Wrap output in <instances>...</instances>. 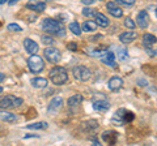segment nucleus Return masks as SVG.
I'll list each match as a JSON object with an SVG mask.
<instances>
[{
  "mask_svg": "<svg viewBox=\"0 0 157 146\" xmlns=\"http://www.w3.org/2000/svg\"><path fill=\"white\" fill-rule=\"evenodd\" d=\"M42 29L48 34H54L58 37H63L66 33V29L63 26V24L54 18H45L42 22Z\"/></svg>",
  "mask_w": 157,
  "mask_h": 146,
  "instance_id": "nucleus-1",
  "label": "nucleus"
},
{
  "mask_svg": "<svg viewBox=\"0 0 157 146\" xmlns=\"http://www.w3.org/2000/svg\"><path fill=\"white\" fill-rule=\"evenodd\" d=\"M48 77L54 85H64L68 81V73L63 67H54L48 73Z\"/></svg>",
  "mask_w": 157,
  "mask_h": 146,
  "instance_id": "nucleus-2",
  "label": "nucleus"
},
{
  "mask_svg": "<svg viewBox=\"0 0 157 146\" xmlns=\"http://www.w3.org/2000/svg\"><path fill=\"white\" fill-rule=\"evenodd\" d=\"M22 103H24V100L21 98H17L14 95H7L0 99V108H4V110L16 108V107H20Z\"/></svg>",
  "mask_w": 157,
  "mask_h": 146,
  "instance_id": "nucleus-3",
  "label": "nucleus"
},
{
  "mask_svg": "<svg viewBox=\"0 0 157 146\" xmlns=\"http://www.w3.org/2000/svg\"><path fill=\"white\" fill-rule=\"evenodd\" d=\"M28 67L30 72L33 73H41L45 68V63H43V59L39 55H32L28 59Z\"/></svg>",
  "mask_w": 157,
  "mask_h": 146,
  "instance_id": "nucleus-4",
  "label": "nucleus"
},
{
  "mask_svg": "<svg viewBox=\"0 0 157 146\" xmlns=\"http://www.w3.org/2000/svg\"><path fill=\"white\" fill-rule=\"evenodd\" d=\"M72 73L75 76L76 80H80V81H88L92 77V72L89 68H86L84 65H76L73 67Z\"/></svg>",
  "mask_w": 157,
  "mask_h": 146,
  "instance_id": "nucleus-5",
  "label": "nucleus"
},
{
  "mask_svg": "<svg viewBox=\"0 0 157 146\" xmlns=\"http://www.w3.org/2000/svg\"><path fill=\"white\" fill-rule=\"evenodd\" d=\"M43 53H45V57L47 59V61L52 63V64H56V63H59V61H60V59H62V52L59 51L58 48H55V47H47V48H45Z\"/></svg>",
  "mask_w": 157,
  "mask_h": 146,
  "instance_id": "nucleus-6",
  "label": "nucleus"
},
{
  "mask_svg": "<svg viewBox=\"0 0 157 146\" xmlns=\"http://www.w3.org/2000/svg\"><path fill=\"white\" fill-rule=\"evenodd\" d=\"M136 25L139 26L140 29H147L149 26V22H151V18H149V14L147 13V11H140L136 16Z\"/></svg>",
  "mask_w": 157,
  "mask_h": 146,
  "instance_id": "nucleus-7",
  "label": "nucleus"
},
{
  "mask_svg": "<svg viewBox=\"0 0 157 146\" xmlns=\"http://www.w3.org/2000/svg\"><path fill=\"white\" fill-rule=\"evenodd\" d=\"M134 118H135V115L132 112H130V111L124 110V108L118 110L114 114V119H119L122 123H130V121L134 120Z\"/></svg>",
  "mask_w": 157,
  "mask_h": 146,
  "instance_id": "nucleus-8",
  "label": "nucleus"
},
{
  "mask_svg": "<svg viewBox=\"0 0 157 146\" xmlns=\"http://www.w3.org/2000/svg\"><path fill=\"white\" fill-rule=\"evenodd\" d=\"M106 8H107V11L110 12V14H111L113 17L121 18L122 16H123V11H122V8L118 5L115 2H109V3L106 4Z\"/></svg>",
  "mask_w": 157,
  "mask_h": 146,
  "instance_id": "nucleus-9",
  "label": "nucleus"
},
{
  "mask_svg": "<svg viewBox=\"0 0 157 146\" xmlns=\"http://www.w3.org/2000/svg\"><path fill=\"white\" fill-rule=\"evenodd\" d=\"M93 108L96 111H100V112H105L110 108V103L109 100L105 99V98H101V99H94L93 100Z\"/></svg>",
  "mask_w": 157,
  "mask_h": 146,
  "instance_id": "nucleus-10",
  "label": "nucleus"
},
{
  "mask_svg": "<svg viewBox=\"0 0 157 146\" xmlns=\"http://www.w3.org/2000/svg\"><path fill=\"white\" fill-rule=\"evenodd\" d=\"M24 47H25V50L28 53H30V56L32 55H37V52H38V45H37V42H34L33 39H30V38H25L24 39Z\"/></svg>",
  "mask_w": 157,
  "mask_h": 146,
  "instance_id": "nucleus-11",
  "label": "nucleus"
},
{
  "mask_svg": "<svg viewBox=\"0 0 157 146\" xmlns=\"http://www.w3.org/2000/svg\"><path fill=\"white\" fill-rule=\"evenodd\" d=\"M63 106V98L62 97H54L50 100V103L47 106V111L48 112H56L60 110V107Z\"/></svg>",
  "mask_w": 157,
  "mask_h": 146,
  "instance_id": "nucleus-12",
  "label": "nucleus"
},
{
  "mask_svg": "<svg viewBox=\"0 0 157 146\" xmlns=\"http://www.w3.org/2000/svg\"><path fill=\"white\" fill-rule=\"evenodd\" d=\"M136 38H137V33L135 30H128V31H124V33L121 34V35H119V41L122 43H124V45H128V43L134 42Z\"/></svg>",
  "mask_w": 157,
  "mask_h": 146,
  "instance_id": "nucleus-13",
  "label": "nucleus"
},
{
  "mask_svg": "<svg viewBox=\"0 0 157 146\" xmlns=\"http://www.w3.org/2000/svg\"><path fill=\"white\" fill-rule=\"evenodd\" d=\"M107 86H109V89L111 91H118V90L122 89V86H123V80H122L121 77H118V76H114V77H111V78L109 80Z\"/></svg>",
  "mask_w": 157,
  "mask_h": 146,
  "instance_id": "nucleus-14",
  "label": "nucleus"
},
{
  "mask_svg": "<svg viewBox=\"0 0 157 146\" xmlns=\"http://www.w3.org/2000/svg\"><path fill=\"white\" fill-rule=\"evenodd\" d=\"M101 61L109 67H114V68L117 67L115 55H114V52H111V51H105V53L101 56Z\"/></svg>",
  "mask_w": 157,
  "mask_h": 146,
  "instance_id": "nucleus-15",
  "label": "nucleus"
},
{
  "mask_svg": "<svg viewBox=\"0 0 157 146\" xmlns=\"http://www.w3.org/2000/svg\"><path fill=\"white\" fill-rule=\"evenodd\" d=\"M26 8L30 9L33 12H37V13H41L46 9V3L45 2H34V3H28L26 4Z\"/></svg>",
  "mask_w": 157,
  "mask_h": 146,
  "instance_id": "nucleus-16",
  "label": "nucleus"
},
{
  "mask_svg": "<svg viewBox=\"0 0 157 146\" xmlns=\"http://www.w3.org/2000/svg\"><path fill=\"white\" fill-rule=\"evenodd\" d=\"M94 18H96V24L98 26H101V27H107L109 26V24H110V21H109V18H107L104 13H100V12H97V14L94 16Z\"/></svg>",
  "mask_w": 157,
  "mask_h": 146,
  "instance_id": "nucleus-17",
  "label": "nucleus"
},
{
  "mask_svg": "<svg viewBox=\"0 0 157 146\" xmlns=\"http://www.w3.org/2000/svg\"><path fill=\"white\" fill-rule=\"evenodd\" d=\"M81 102H82V95L75 94V95H72L71 98H68V107H70L71 110H75V108H77Z\"/></svg>",
  "mask_w": 157,
  "mask_h": 146,
  "instance_id": "nucleus-18",
  "label": "nucleus"
},
{
  "mask_svg": "<svg viewBox=\"0 0 157 146\" xmlns=\"http://www.w3.org/2000/svg\"><path fill=\"white\" fill-rule=\"evenodd\" d=\"M97 27H98V25L96 24V21H93V20H86L84 24H82L81 30L85 31V33H92V31H94Z\"/></svg>",
  "mask_w": 157,
  "mask_h": 146,
  "instance_id": "nucleus-19",
  "label": "nucleus"
},
{
  "mask_svg": "<svg viewBox=\"0 0 157 146\" xmlns=\"http://www.w3.org/2000/svg\"><path fill=\"white\" fill-rule=\"evenodd\" d=\"M0 120L7 121V123H14V121H17V116L12 112H8V111H0Z\"/></svg>",
  "mask_w": 157,
  "mask_h": 146,
  "instance_id": "nucleus-20",
  "label": "nucleus"
},
{
  "mask_svg": "<svg viewBox=\"0 0 157 146\" xmlns=\"http://www.w3.org/2000/svg\"><path fill=\"white\" fill-rule=\"evenodd\" d=\"M143 43H144V46L147 48H149V47L155 46L157 43V38L155 35H152V34L147 33V34H144V35H143Z\"/></svg>",
  "mask_w": 157,
  "mask_h": 146,
  "instance_id": "nucleus-21",
  "label": "nucleus"
},
{
  "mask_svg": "<svg viewBox=\"0 0 157 146\" xmlns=\"http://www.w3.org/2000/svg\"><path fill=\"white\" fill-rule=\"evenodd\" d=\"M32 85L33 87H37V89H42V87H46L47 86V80L46 78H42V77H36V78H32Z\"/></svg>",
  "mask_w": 157,
  "mask_h": 146,
  "instance_id": "nucleus-22",
  "label": "nucleus"
},
{
  "mask_svg": "<svg viewBox=\"0 0 157 146\" xmlns=\"http://www.w3.org/2000/svg\"><path fill=\"white\" fill-rule=\"evenodd\" d=\"M47 126H48L47 123H45V121H39V123H33V124L26 125V128L30 129V130H41V129H46Z\"/></svg>",
  "mask_w": 157,
  "mask_h": 146,
  "instance_id": "nucleus-23",
  "label": "nucleus"
},
{
  "mask_svg": "<svg viewBox=\"0 0 157 146\" xmlns=\"http://www.w3.org/2000/svg\"><path fill=\"white\" fill-rule=\"evenodd\" d=\"M68 27H70V30L75 34V35H80L81 34V27L78 25V22H76V21H72L70 25H68Z\"/></svg>",
  "mask_w": 157,
  "mask_h": 146,
  "instance_id": "nucleus-24",
  "label": "nucleus"
},
{
  "mask_svg": "<svg viewBox=\"0 0 157 146\" xmlns=\"http://www.w3.org/2000/svg\"><path fill=\"white\" fill-rule=\"evenodd\" d=\"M82 14H84L85 17H94L97 14V9L90 8V7H85V8H82Z\"/></svg>",
  "mask_w": 157,
  "mask_h": 146,
  "instance_id": "nucleus-25",
  "label": "nucleus"
},
{
  "mask_svg": "<svg viewBox=\"0 0 157 146\" xmlns=\"http://www.w3.org/2000/svg\"><path fill=\"white\" fill-rule=\"evenodd\" d=\"M41 41H42L43 45H46V46H51V45H54V43H55L54 38L50 37V35H42V37H41Z\"/></svg>",
  "mask_w": 157,
  "mask_h": 146,
  "instance_id": "nucleus-26",
  "label": "nucleus"
},
{
  "mask_svg": "<svg viewBox=\"0 0 157 146\" xmlns=\"http://www.w3.org/2000/svg\"><path fill=\"white\" fill-rule=\"evenodd\" d=\"M119 7H132L135 4L134 0H117L115 2Z\"/></svg>",
  "mask_w": 157,
  "mask_h": 146,
  "instance_id": "nucleus-27",
  "label": "nucleus"
},
{
  "mask_svg": "<svg viewBox=\"0 0 157 146\" xmlns=\"http://www.w3.org/2000/svg\"><path fill=\"white\" fill-rule=\"evenodd\" d=\"M124 26L128 27L130 30H134V29L136 27V24H135V21L132 20L131 17H126V20H124Z\"/></svg>",
  "mask_w": 157,
  "mask_h": 146,
  "instance_id": "nucleus-28",
  "label": "nucleus"
},
{
  "mask_svg": "<svg viewBox=\"0 0 157 146\" xmlns=\"http://www.w3.org/2000/svg\"><path fill=\"white\" fill-rule=\"evenodd\" d=\"M7 29L9 31H21L22 29L20 25H17V24H9V25L7 26Z\"/></svg>",
  "mask_w": 157,
  "mask_h": 146,
  "instance_id": "nucleus-29",
  "label": "nucleus"
},
{
  "mask_svg": "<svg viewBox=\"0 0 157 146\" xmlns=\"http://www.w3.org/2000/svg\"><path fill=\"white\" fill-rule=\"evenodd\" d=\"M119 60L122 61V60H126L127 57H128V55H127V51L126 50H119Z\"/></svg>",
  "mask_w": 157,
  "mask_h": 146,
  "instance_id": "nucleus-30",
  "label": "nucleus"
},
{
  "mask_svg": "<svg viewBox=\"0 0 157 146\" xmlns=\"http://www.w3.org/2000/svg\"><path fill=\"white\" fill-rule=\"evenodd\" d=\"M94 2H96V0H81V3H84L85 5H92Z\"/></svg>",
  "mask_w": 157,
  "mask_h": 146,
  "instance_id": "nucleus-31",
  "label": "nucleus"
},
{
  "mask_svg": "<svg viewBox=\"0 0 157 146\" xmlns=\"http://www.w3.org/2000/svg\"><path fill=\"white\" fill-rule=\"evenodd\" d=\"M67 48H70V50H76V48H77V46L75 45V43H68V45H67Z\"/></svg>",
  "mask_w": 157,
  "mask_h": 146,
  "instance_id": "nucleus-32",
  "label": "nucleus"
},
{
  "mask_svg": "<svg viewBox=\"0 0 157 146\" xmlns=\"http://www.w3.org/2000/svg\"><path fill=\"white\" fill-rule=\"evenodd\" d=\"M92 146H102V145H101L100 142H98V141H96V140H94V141L92 142Z\"/></svg>",
  "mask_w": 157,
  "mask_h": 146,
  "instance_id": "nucleus-33",
  "label": "nucleus"
},
{
  "mask_svg": "<svg viewBox=\"0 0 157 146\" xmlns=\"http://www.w3.org/2000/svg\"><path fill=\"white\" fill-rule=\"evenodd\" d=\"M6 80V75H3V73H0V82H3Z\"/></svg>",
  "mask_w": 157,
  "mask_h": 146,
  "instance_id": "nucleus-34",
  "label": "nucleus"
},
{
  "mask_svg": "<svg viewBox=\"0 0 157 146\" xmlns=\"http://www.w3.org/2000/svg\"><path fill=\"white\" fill-rule=\"evenodd\" d=\"M17 2H16V0H11V2H9V4H11V5H13V4H16Z\"/></svg>",
  "mask_w": 157,
  "mask_h": 146,
  "instance_id": "nucleus-35",
  "label": "nucleus"
},
{
  "mask_svg": "<svg viewBox=\"0 0 157 146\" xmlns=\"http://www.w3.org/2000/svg\"><path fill=\"white\" fill-rule=\"evenodd\" d=\"M6 3V0H0V4H4Z\"/></svg>",
  "mask_w": 157,
  "mask_h": 146,
  "instance_id": "nucleus-36",
  "label": "nucleus"
},
{
  "mask_svg": "<svg viewBox=\"0 0 157 146\" xmlns=\"http://www.w3.org/2000/svg\"><path fill=\"white\" fill-rule=\"evenodd\" d=\"M2 91H3V87H2V86H0V93H2Z\"/></svg>",
  "mask_w": 157,
  "mask_h": 146,
  "instance_id": "nucleus-37",
  "label": "nucleus"
},
{
  "mask_svg": "<svg viewBox=\"0 0 157 146\" xmlns=\"http://www.w3.org/2000/svg\"><path fill=\"white\" fill-rule=\"evenodd\" d=\"M156 16H157V8H156Z\"/></svg>",
  "mask_w": 157,
  "mask_h": 146,
  "instance_id": "nucleus-38",
  "label": "nucleus"
}]
</instances>
